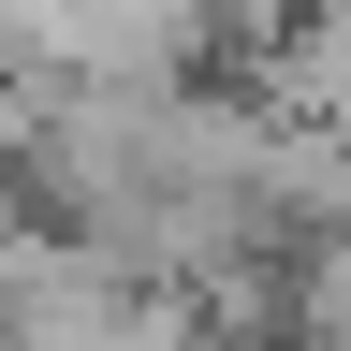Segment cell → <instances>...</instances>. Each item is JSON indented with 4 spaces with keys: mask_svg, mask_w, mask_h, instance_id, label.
I'll list each match as a JSON object with an SVG mask.
<instances>
[{
    "mask_svg": "<svg viewBox=\"0 0 351 351\" xmlns=\"http://www.w3.org/2000/svg\"><path fill=\"white\" fill-rule=\"evenodd\" d=\"M205 15L191 0H0V88L59 103V88H176Z\"/></svg>",
    "mask_w": 351,
    "mask_h": 351,
    "instance_id": "obj_1",
    "label": "cell"
}]
</instances>
